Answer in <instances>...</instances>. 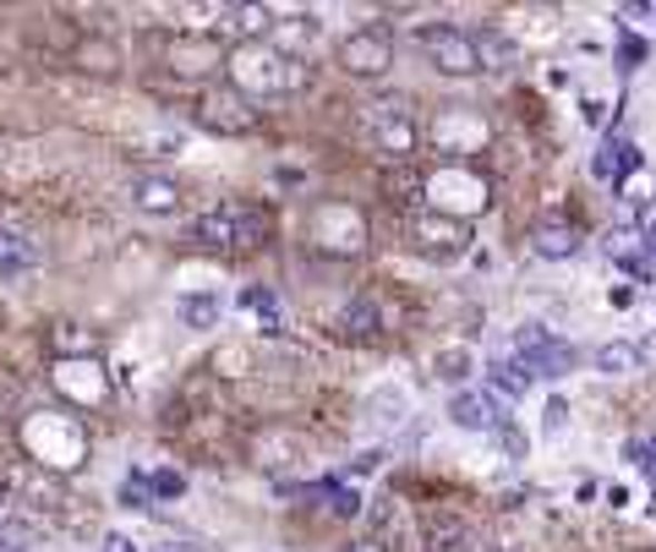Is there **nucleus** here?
Listing matches in <instances>:
<instances>
[{"instance_id":"31","label":"nucleus","mask_w":656,"mask_h":552,"mask_svg":"<svg viewBox=\"0 0 656 552\" xmlns=\"http://www.w3.org/2000/svg\"><path fill=\"white\" fill-rule=\"evenodd\" d=\"M498 438H504V449H509V454H525V438L515 432V426H509V421L498 426Z\"/></svg>"},{"instance_id":"1","label":"nucleus","mask_w":656,"mask_h":552,"mask_svg":"<svg viewBox=\"0 0 656 552\" xmlns=\"http://www.w3.org/2000/svg\"><path fill=\"white\" fill-rule=\"evenodd\" d=\"M230 77H236V93H296L312 82V67L274 44H247L230 56Z\"/></svg>"},{"instance_id":"12","label":"nucleus","mask_w":656,"mask_h":552,"mask_svg":"<svg viewBox=\"0 0 656 552\" xmlns=\"http://www.w3.org/2000/svg\"><path fill=\"white\" fill-rule=\"evenodd\" d=\"M230 208H236V247H262L268 230H274L268 208H258V203H230Z\"/></svg>"},{"instance_id":"22","label":"nucleus","mask_w":656,"mask_h":552,"mask_svg":"<svg viewBox=\"0 0 656 552\" xmlns=\"http://www.w3.org/2000/svg\"><path fill=\"white\" fill-rule=\"evenodd\" d=\"M427 552H470V531L465 525H433L427 531Z\"/></svg>"},{"instance_id":"13","label":"nucleus","mask_w":656,"mask_h":552,"mask_svg":"<svg viewBox=\"0 0 656 552\" xmlns=\"http://www.w3.org/2000/svg\"><path fill=\"white\" fill-rule=\"evenodd\" d=\"M525 389H530V372H525L515 355H509V361H493V394H498L504 405H515Z\"/></svg>"},{"instance_id":"14","label":"nucleus","mask_w":656,"mask_h":552,"mask_svg":"<svg viewBox=\"0 0 656 552\" xmlns=\"http://www.w3.org/2000/svg\"><path fill=\"white\" fill-rule=\"evenodd\" d=\"M580 252V235L569 224H541L536 230V258H575Z\"/></svg>"},{"instance_id":"21","label":"nucleus","mask_w":656,"mask_h":552,"mask_svg":"<svg viewBox=\"0 0 656 552\" xmlns=\"http://www.w3.org/2000/svg\"><path fill=\"white\" fill-rule=\"evenodd\" d=\"M241 307H252L262 318V329L274 334L279 329V301H274V290H262V284H252V290H241Z\"/></svg>"},{"instance_id":"20","label":"nucleus","mask_w":656,"mask_h":552,"mask_svg":"<svg viewBox=\"0 0 656 552\" xmlns=\"http://www.w3.org/2000/svg\"><path fill=\"white\" fill-rule=\"evenodd\" d=\"M230 17H236V28H241L252 44H262V33L274 28V11H268V6H236Z\"/></svg>"},{"instance_id":"30","label":"nucleus","mask_w":656,"mask_h":552,"mask_svg":"<svg viewBox=\"0 0 656 552\" xmlns=\"http://www.w3.org/2000/svg\"><path fill=\"white\" fill-rule=\"evenodd\" d=\"M142 498H148V482H142V476H137V482H127L121 503H127V509H142Z\"/></svg>"},{"instance_id":"27","label":"nucleus","mask_w":656,"mask_h":552,"mask_svg":"<svg viewBox=\"0 0 656 552\" xmlns=\"http://www.w3.org/2000/svg\"><path fill=\"white\" fill-rule=\"evenodd\" d=\"M640 61H646V44H640V39H624V44H618V71H635Z\"/></svg>"},{"instance_id":"18","label":"nucleus","mask_w":656,"mask_h":552,"mask_svg":"<svg viewBox=\"0 0 656 552\" xmlns=\"http://www.w3.org/2000/svg\"><path fill=\"white\" fill-rule=\"evenodd\" d=\"M137 208H148V213H176V208H181V192H176L170 181H142V187H137Z\"/></svg>"},{"instance_id":"2","label":"nucleus","mask_w":656,"mask_h":552,"mask_svg":"<svg viewBox=\"0 0 656 552\" xmlns=\"http://www.w3.org/2000/svg\"><path fill=\"white\" fill-rule=\"evenodd\" d=\"M515 361H520L530 378H547V383H558V378H569V372L580 367V350L569 345L564 334H553V329H536V323H525L520 334H515Z\"/></svg>"},{"instance_id":"34","label":"nucleus","mask_w":656,"mask_h":552,"mask_svg":"<svg viewBox=\"0 0 656 552\" xmlns=\"http://www.w3.org/2000/svg\"><path fill=\"white\" fill-rule=\"evenodd\" d=\"M105 552H137V542H131V536H121V531H116V536L105 542Z\"/></svg>"},{"instance_id":"17","label":"nucleus","mask_w":656,"mask_h":552,"mask_svg":"<svg viewBox=\"0 0 656 552\" xmlns=\"http://www.w3.org/2000/svg\"><path fill=\"white\" fill-rule=\"evenodd\" d=\"M378 187H384V192H389L394 203H416L421 208V175H416V170H384V181H378Z\"/></svg>"},{"instance_id":"10","label":"nucleus","mask_w":656,"mask_h":552,"mask_svg":"<svg viewBox=\"0 0 656 552\" xmlns=\"http://www.w3.org/2000/svg\"><path fill=\"white\" fill-rule=\"evenodd\" d=\"M470 39H476V61H481V71L520 67V44H515V39H504V33H493V28H476Z\"/></svg>"},{"instance_id":"9","label":"nucleus","mask_w":656,"mask_h":552,"mask_svg":"<svg viewBox=\"0 0 656 552\" xmlns=\"http://www.w3.org/2000/svg\"><path fill=\"white\" fill-rule=\"evenodd\" d=\"M192 241L213 247V252H230L236 247V208H213V213H197L192 219Z\"/></svg>"},{"instance_id":"29","label":"nucleus","mask_w":656,"mask_h":552,"mask_svg":"<svg viewBox=\"0 0 656 552\" xmlns=\"http://www.w3.org/2000/svg\"><path fill=\"white\" fill-rule=\"evenodd\" d=\"M564 415H569V405H564V400H547V411H541L547 432H558V426H564Z\"/></svg>"},{"instance_id":"6","label":"nucleus","mask_w":656,"mask_h":552,"mask_svg":"<svg viewBox=\"0 0 656 552\" xmlns=\"http://www.w3.org/2000/svg\"><path fill=\"white\" fill-rule=\"evenodd\" d=\"M165 67L176 71V77H213L219 67H230V56H225V44L213 39V33H181V39H170V56H165Z\"/></svg>"},{"instance_id":"24","label":"nucleus","mask_w":656,"mask_h":552,"mask_svg":"<svg viewBox=\"0 0 656 552\" xmlns=\"http://www.w3.org/2000/svg\"><path fill=\"white\" fill-rule=\"evenodd\" d=\"M438 378L465 383V378H470V355H465V350H444V355H438Z\"/></svg>"},{"instance_id":"25","label":"nucleus","mask_w":656,"mask_h":552,"mask_svg":"<svg viewBox=\"0 0 656 552\" xmlns=\"http://www.w3.org/2000/svg\"><path fill=\"white\" fill-rule=\"evenodd\" d=\"M148 492H153V498H181L187 482H181L176 471H153V476H148Z\"/></svg>"},{"instance_id":"11","label":"nucleus","mask_w":656,"mask_h":552,"mask_svg":"<svg viewBox=\"0 0 656 552\" xmlns=\"http://www.w3.org/2000/svg\"><path fill=\"white\" fill-rule=\"evenodd\" d=\"M39 263V252H33V241L28 235H17V230H0V279H17L28 274Z\"/></svg>"},{"instance_id":"37","label":"nucleus","mask_w":656,"mask_h":552,"mask_svg":"<svg viewBox=\"0 0 656 552\" xmlns=\"http://www.w3.org/2000/svg\"><path fill=\"white\" fill-rule=\"evenodd\" d=\"M0 498H6V486H0Z\"/></svg>"},{"instance_id":"35","label":"nucleus","mask_w":656,"mask_h":552,"mask_svg":"<svg viewBox=\"0 0 656 552\" xmlns=\"http://www.w3.org/2000/svg\"><path fill=\"white\" fill-rule=\"evenodd\" d=\"M0 552H28V548H17V536L6 531V536H0Z\"/></svg>"},{"instance_id":"36","label":"nucleus","mask_w":656,"mask_h":552,"mask_svg":"<svg viewBox=\"0 0 656 552\" xmlns=\"http://www.w3.org/2000/svg\"><path fill=\"white\" fill-rule=\"evenodd\" d=\"M652 465H656V438H652Z\"/></svg>"},{"instance_id":"5","label":"nucleus","mask_w":656,"mask_h":552,"mask_svg":"<svg viewBox=\"0 0 656 552\" xmlns=\"http://www.w3.org/2000/svg\"><path fill=\"white\" fill-rule=\"evenodd\" d=\"M197 127H208V132H252L258 127V110H252L247 93L213 88V93L197 99Z\"/></svg>"},{"instance_id":"19","label":"nucleus","mask_w":656,"mask_h":552,"mask_svg":"<svg viewBox=\"0 0 656 552\" xmlns=\"http://www.w3.org/2000/svg\"><path fill=\"white\" fill-rule=\"evenodd\" d=\"M219 312H225L219 295H187V301H181V323H187V329H213Z\"/></svg>"},{"instance_id":"3","label":"nucleus","mask_w":656,"mask_h":552,"mask_svg":"<svg viewBox=\"0 0 656 552\" xmlns=\"http://www.w3.org/2000/svg\"><path fill=\"white\" fill-rule=\"evenodd\" d=\"M416 50L427 56V67L449 71V77L481 71V61H476V39L459 33L455 22H427V28H416Z\"/></svg>"},{"instance_id":"7","label":"nucleus","mask_w":656,"mask_h":552,"mask_svg":"<svg viewBox=\"0 0 656 552\" xmlns=\"http://www.w3.org/2000/svg\"><path fill=\"white\" fill-rule=\"evenodd\" d=\"M410 247H421V252H433V258H455V252L470 247V224L416 208V219H410Z\"/></svg>"},{"instance_id":"8","label":"nucleus","mask_w":656,"mask_h":552,"mask_svg":"<svg viewBox=\"0 0 656 552\" xmlns=\"http://www.w3.org/2000/svg\"><path fill=\"white\" fill-rule=\"evenodd\" d=\"M449 421L465 426V432H498L509 415L493 405V394H476V389H459L455 400H449Z\"/></svg>"},{"instance_id":"32","label":"nucleus","mask_w":656,"mask_h":552,"mask_svg":"<svg viewBox=\"0 0 656 552\" xmlns=\"http://www.w3.org/2000/svg\"><path fill=\"white\" fill-rule=\"evenodd\" d=\"M356 509H361V498H356V492H339V498H334V514H345V520H350Z\"/></svg>"},{"instance_id":"33","label":"nucleus","mask_w":656,"mask_h":552,"mask_svg":"<svg viewBox=\"0 0 656 552\" xmlns=\"http://www.w3.org/2000/svg\"><path fill=\"white\" fill-rule=\"evenodd\" d=\"M153 552H219V548H208V542H165V548H153Z\"/></svg>"},{"instance_id":"23","label":"nucleus","mask_w":656,"mask_h":552,"mask_svg":"<svg viewBox=\"0 0 656 552\" xmlns=\"http://www.w3.org/2000/svg\"><path fill=\"white\" fill-rule=\"evenodd\" d=\"M82 71H116V50L110 44H99V39H88V44H77V56H71Z\"/></svg>"},{"instance_id":"28","label":"nucleus","mask_w":656,"mask_h":552,"mask_svg":"<svg viewBox=\"0 0 656 552\" xmlns=\"http://www.w3.org/2000/svg\"><path fill=\"white\" fill-rule=\"evenodd\" d=\"M624 460H629V465H646V471H656V465H652V443H635V438H629V443H624Z\"/></svg>"},{"instance_id":"15","label":"nucleus","mask_w":656,"mask_h":552,"mask_svg":"<svg viewBox=\"0 0 656 552\" xmlns=\"http://www.w3.org/2000/svg\"><path fill=\"white\" fill-rule=\"evenodd\" d=\"M50 345L61 350V355H93V350H99V334H93V329H82V323H56Z\"/></svg>"},{"instance_id":"26","label":"nucleus","mask_w":656,"mask_h":552,"mask_svg":"<svg viewBox=\"0 0 656 552\" xmlns=\"http://www.w3.org/2000/svg\"><path fill=\"white\" fill-rule=\"evenodd\" d=\"M607 148H613V159H618V175H624V170H640V164H646L635 142H607Z\"/></svg>"},{"instance_id":"4","label":"nucleus","mask_w":656,"mask_h":552,"mask_svg":"<svg viewBox=\"0 0 656 552\" xmlns=\"http://www.w3.org/2000/svg\"><path fill=\"white\" fill-rule=\"evenodd\" d=\"M339 67L350 77H384L394 67V39L389 28H356L339 39Z\"/></svg>"},{"instance_id":"16","label":"nucleus","mask_w":656,"mask_h":552,"mask_svg":"<svg viewBox=\"0 0 656 552\" xmlns=\"http://www.w3.org/2000/svg\"><path fill=\"white\" fill-rule=\"evenodd\" d=\"M635 367H640V350L624 345V340L596 350V372H607V378H624V372H635Z\"/></svg>"}]
</instances>
